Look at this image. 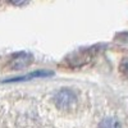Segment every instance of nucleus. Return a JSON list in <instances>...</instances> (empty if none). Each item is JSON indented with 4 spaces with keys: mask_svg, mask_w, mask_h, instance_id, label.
<instances>
[{
    "mask_svg": "<svg viewBox=\"0 0 128 128\" xmlns=\"http://www.w3.org/2000/svg\"><path fill=\"white\" fill-rule=\"evenodd\" d=\"M77 95L74 94V91L68 90V88H63L58 91L54 96V102L56 105V108L64 112H70L73 108L77 106Z\"/></svg>",
    "mask_w": 128,
    "mask_h": 128,
    "instance_id": "obj_1",
    "label": "nucleus"
},
{
    "mask_svg": "<svg viewBox=\"0 0 128 128\" xmlns=\"http://www.w3.org/2000/svg\"><path fill=\"white\" fill-rule=\"evenodd\" d=\"M32 62H34V56H32V54H30L28 51H20V52H17V54H14L12 58H10V60L8 62V67L10 69H23L28 66H31Z\"/></svg>",
    "mask_w": 128,
    "mask_h": 128,
    "instance_id": "obj_2",
    "label": "nucleus"
},
{
    "mask_svg": "<svg viewBox=\"0 0 128 128\" xmlns=\"http://www.w3.org/2000/svg\"><path fill=\"white\" fill-rule=\"evenodd\" d=\"M91 58H92L91 50H80L77 52L70 54L66 59V63L70 67H81V66H83V64L88 63L91 60Z\"/></svg>",
    "mask_w": 128,
    "mask_h": 128,
    "instance_id": "obj_3",
    "label": "nucleus"
},
{
    "mask_svg": "<svg viewBox=\"0 0 128 128\" xmlns=\"http://www.w3.org/2000/svg\"><path fill=\"white\" fill-rule=\"evenodd\" d=\"M98 128H120V123L114 116H105L98 124Z\"/></svg>",
    "mask_w": 128,
    "mask_h": 128,
    "instance_id": "obj_4",
    "label": "nucleus"
},
{
    "mask_svg": "<svg viewBox=\"0 0 128 128\" xmlns=\"http://www.w3.org/2000/svg\"><path fill=\"white\" fill-rule=\"evenodd\" d=\"M119 72L123 74V76L128 77V55H126L119 64Z\"/></svg>",
    "mask_w": 128,
    "mask_h": 128,
    "instance_id": "obj_5",
    "label": "nucleus"
}]
</instances>
